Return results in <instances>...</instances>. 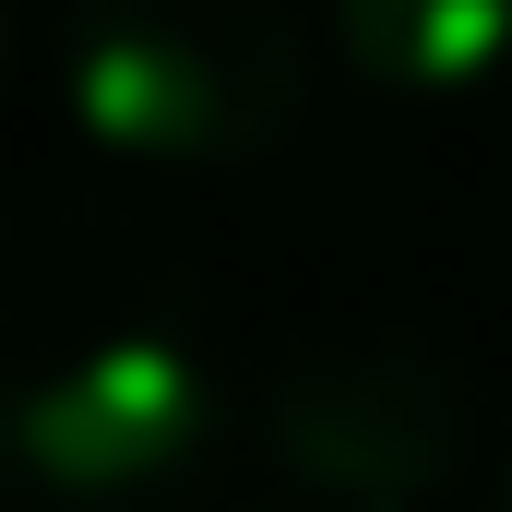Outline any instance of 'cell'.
<instances>
[{"mask_svg": "<svg viewBox=\"0 0 512 512\" xmlns=\"http://www.w3.org/2000/svg\"><path fill=\"white\" fill-rule=\"evenodd\" d=\"M215 429L191 262L143 215L36 191L0 203V477L48 501H131Z\"/></svg>", "mask_w": 512, "mask_h": 512, "instance_id": "cell-1", "label": "cell"}, {"mask_svg": "<svg viewBox=\"0 0 512 512\" xmlns=\"http://www.w3.org/2000/svg\"><path fill=\"white\" fill-rule=\"evenodd\" d=\"M72 120L143 167H227L262 155L310 96V36L251 0H120L84 12L60 48Z\"/></svg>", "mask_w": 512, "mask_h": 512, "instance_id": "cell-2", "label": "cell"}, {"mask_svg": "<svg viewBox=\"0 0 512 512\" xmlns=\"http://www.w3.org/2000/svg\"><path fill=\"white\" fill-rule=\"evenodd\" d=\"M262 453L298 501L322 512H429L465 477V441H477V393L465 358H441L429 334L405 322H334V334H298L274 370H262Z\"/></svg>", "mask_w": 512, "mask_h": 512, "instance_id": "cell-3", "label": "cell"}, {"mask_svg": "<svg viewBox=\"0 0 512 512\" xmlns=\"http://www.w3.org/2000/svg\"><path fill=\"white\" fill-rule=\"evenodd\" d=\"M334 48L382 96H465L512 60V0H346Z\"/></svg>", "mask_w": 512, "mask_h": 512, "instance_id": "cell-4", "label": "cell"}, {"mask_svg": "<svg viewBox=\"0 0 512 512\" xmlns=\"http://www.w3.org/2000/svg\"><path fill=\"white\" fill-rule=\"evenodd\" d=\"M489 512H512V453H501V477H489Z\"/></svg>", "mask_w": 512, "mask_h": 512, "instance_id": "cell-5", "label": "cell"}, {"mask_svg": "<svg viewBox=\"0 0 512 512\" xmlns=\"http://www.w3.org/2000/svg\"><path fill=\"white\" fill-rule=\"evenodd\" d=\"M0 72H12V12H0Z\"/></svg>", "mask_w": 512, "mask_h": 512, "instance_id": "cell-6", "label": "cell"}]
</instances>
